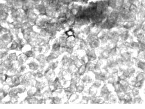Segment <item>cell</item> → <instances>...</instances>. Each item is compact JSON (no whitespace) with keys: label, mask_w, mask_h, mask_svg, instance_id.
Returning a JSON list of instances; mask_svg holds the SVG:
<instances>
[{"label":"cell","mask_w":145,"mask_h":109,"mask_svg":"<svg viewBox=\"0 0 145 109\" xmlns=\"http://www.w3.org/2000/svg\"><path fill=\"white\" fill-rule=\"evenodd\" d=\"M136 66L138 69L142 71H145V61L139 59L136 63Z\"/></svg>","instance_id":"1"},{"label":"cell","mask_w":145,"mask_h":109,"mask_svg":"<svg viewBox=\"0 0 145 109\" xmlns=\"http://www.w3.org/2000/svg\"><path fill=\"white\" fill-rule=\"evenodd\" d=\"M135 76L136 78V82H139V81H141L144 80V75H143V72H140L137 73Z\"/></svg>","instance_id":"2"},{"label":"cell","mask_w":145,"mask_h":109,"mask_svg":"<svg viewBox=\"0 0 145 109\" xmlns=\"http://www.w3.org/2000/svg\"><path fill=\"white\" fill-rule=\"evenodd\" d=\"M131 93L132 96L133 97H135L139 95V89L133 87V88L131 90Z\"/></svg>","instance_id":"3"},{"label":"cell","mask_w":145,"mask_h":109,"mask_svg":"<svg viewBox=\"0 0 145 109\" xmlns=\"http://www.w3.org/2000/svg\"><path fill=\"white\" fill-rule=\"evenodd\" d=\"M84 88V87L82 86V85H80L79 86L76 87V90H77V91H78L79 93H80L81 91H83Z\"/></svg>","instance_id":"4"}]
</instances>
